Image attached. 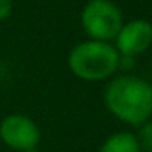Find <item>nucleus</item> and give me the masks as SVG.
Segmentation results:
<instances>
[{
  "label": "nucleus",
  "instance_id": "f03ea898",
  "mask_svg": "<svg viewBox=\"0 0 152 152\" xmlns=\"http://www.w3.org/2000/svg\"><path fill=\"white\" fill-rule=\"evenodd\" d=\"M122 57L112 42L81 41L71 48L67 55V67L81 81H104L120 69Z\"/></svg>",
  "mask_w": 152,
  "mask_h": 152
},
{
  "label": "nucleus",
  "instance_id": "1a4fd4ad",
  "mask_svg": "<svg viewBox=\"0 0 152 152\" xmlns=\"http://www.w3.org/2000/svg\"><path fill=\"white\" fill-rule=\"evenodd\" d=\"M23 152H39V151H37V147H36V149H28V151H23Z\"/></svg>",
  "mask_w": 152,
  "mask_h": 152
},
{
  "label": "nucleus",
  "instance_id": "39448f33",
  "mask_svg": "<svg viewBox=\"0 0 152 152\" xmlns=\"http://www.w3.org/2000/svg\"><path fill=\"white\" fill-rule=\"evenodd\" d=\"M113 46L124 58H134L152 46V23L136 18L124 21L113 39Z\"/></svg>",
  "mask_w": 152,
  "mask_h": 152
},
{
  "label": "nucleus",
  "instance_id": "7ed1b4c3",
  "mask_svg": "<svg viewBox=\"0 0 152 152\" xmlns=\"http://www.w3.org/2000/svg\"><path fill=\"white\" fill-rule=\"evenodd\" d=\"M80 23L88 39L112 42L124 23V18L118 5H115L112 0H96L83 5Z\"/></svg>",
  "mask_w": 152,
  "mask_h": 152
},
{
  "label": "nucleus",
  "instance_id": "9d476101",
  "mask_svg": "<svg viewBox=\"0 0 152 152\" xmlns=\"http://www.w3.org/2000/svg\"><path fill=\"white\" fill-rule=\"evenodd\" d=\"M87 2H96V0H85V4H87Z\"/></svg>",
  "mask_w": 152,
  "mask_h": 152
},
{
  "label": "nucleus",
  "instance_id": "f257e3e1",
  "mask_svg": "<svg viewBox=\"0 0 152 152\" xmlns=\"http://www.w3.org/2000/svg\"><path fill=\"white\" fill-rule=\"evenodd\" d=\"M104 106L117 120L142 126L152 117V85L136 75H120L104 88Z\"/></svg>",
  "mask_w": 152,
  "mask_h": 152
},
{
  "label": "nucleus",
  "instance_id": "423d86ee",
  "mask_svg": "<svg viewBox=\"0 0 152 152\" xmlns=\"http://www.w3.org/2000/svg\"><path fill=\"white\" fill-rule=\"evenodd\" d=\"M97 152H142L138 140L133 133L118 131L110 134L99 147Z\"/></svg>",
  "mask_w": 152,
  "mask_h": 152
},
{
  "label": "nucleus",
  "instance_id": "20e7f679",
  "mask_svg": "<svg viewBox=\"0 0 152 152\" xmlns=\"http://www.w3.org/2000/svg\"><path fill=\"white\" fill-rule=\"evenodd\" d=\"M0 140L18 152L36 149L41 142V129L34 118L21 113H11L0 120Z\"/></svg>",
  "mask_w": 152,
  "mask_h": 152
},
{
  "label": "nucleus",
  "instance_id": "0eeeda50",
  "mask_svg": "<svg viewBox=\"0 0 152 152\" xmlns=\"http://www.w3.org/2000/svg\"><path fill=\"white\" fill-rule=\"evenodd\" d=\"M138 134L136 140H138V145H140V151L142 152H152V122L147 120L145 124L138 126Z\"/></svg>",
  "mask_w": 152,
  "mask_h": 152
},
{
  "label": "nucleus",
  "instance_id": "6e6552de",
  "mask_svg": "<svg viewBox=\"0 0 152 152\" xmlns=\"http://www.w3.org/2000/svg\"><path fill=\"white\" fill-rule=\"evenodd\" d=\"M12 12V0H0V21L7 20Z\"/></svg>",
  "mask_w": 152,
  "mask_h": 152
}]
</instances>
